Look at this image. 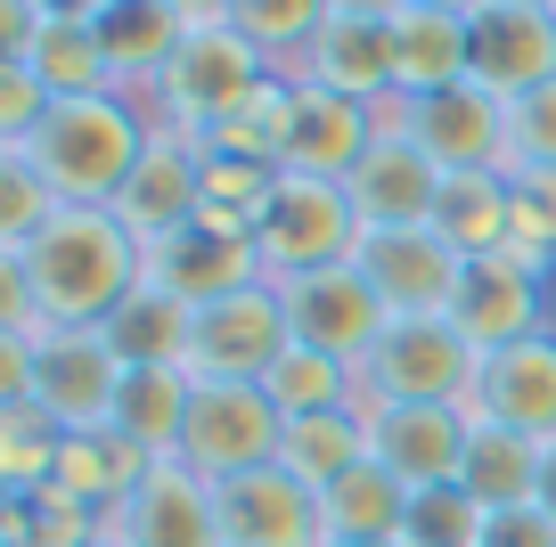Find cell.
<instances>
[{
	"mask_svg": "<svg viewBox=\"0 0 556 547\" xmlns=\"http://www.w3.org/2000/svg\"><path fill=\"white\" fill-rule=\"evenodd\" d=\"M17 262L34 278L41 327H106L148 278V245L106 205H58V221L17 245Z\"/></svg>",
	"mask_w": 556,
	"mask_h": 547,
	"instance_id": "6da1fadb",
	"label": "cell"
},
{
	"mask_svg": "<svg viewBox=\"0 0 556 547\" xmlns=\"http://www.w3.org/2000/svg\"><path fill=\"white\" fill-rule=\"evenodd\" d=\"M148 139H156V115L123 90H99V99H58V115L9 155H25L50 180L58 205H115L123 180L148 155Z\"/></svg>",
	"mask_w": 556,
	"mask_h": 547,
	"instance_id": "7a4b0ae2",
	"label": "cell"
},
{
	"mask_svg": "<svg viewBox=\"0 0 556 547\" xmlns=\"http://www.w3.org/2000/svg\"><path fill=\"white\" fill-rule=\"evenodd\" d=\"M475 377H483V352L458 335L451 310H409L361 359V400L368 409H467Z\"/></svg>",
	"mask_w": 556,
	"mask_h": 547,
	"instance_id": "3957f363",
	"label": "cell"
},
{
	"mask_svg": "<svg viewBox=\"0 0 556 547\" xmlns=\"http://www.w3.org/2000/svg\"><path fill=\"white\" fill-rule=\"evenodd\" d=\"M270 74H278V66L238 34V25H197L189 50L173 58V74L148 90V115H156V131L197 139V148H205V139L222 131V123L238 115V106L254 99Z\"/></svg>",
	"mask_w": 556,
	"mask_h": 547,
	"instance_id": "277c9868",
	"label": "cell"
},
{
	"mask_svg": "<svg viewBox=\"0 0 556 547\" xmlns=\"http://www.w3.org/2000/svg\"><path fill=\"white\" fill-rule=\"evenodd\" d=\"M254 254L262 270L287 287V278L336 270V262L361 254V213H352L344 180H312V171H278L270 205L254 213Z\"/></svg>",
	"mask_w": 556,
	"mask_h": 547,
	"instance_id": "5b68a950",
	"label": "cell"
},
{
	"mask_svg": "<svg viewBox=\"0 0 556 547\" xmlns=\"http://www.w3.org/2000/svg\"><path fill=\"white\" fill-rule=\"evenodd\" d=\"M295 343V319H287V294L278 278L245 294H222V303L197 310V343H189V377L197 384H262Z\"/></svg>",
	"mask_w": 556,
	"mask_h": 547,
	"instance_id": "8992f818",
	"label": "cell"
},
{
	"mask_svg": "<svg viewBox=\"0 0 556 547\" xmlns=\"http://www.w3.org/2000/svg\"><path fill=\"white\" fill-rule=\"evenodd\" d=\"M287 417L262 384H197L189 393V433H180V466H197L205 482H238L254 466H278Z\"/></svg>",
	"mask_w": 556,
	"mask_h": 547,
	"instance_id": "52a82bcc",
	"label": "cell"
},
{
	"mask_svg": "<svg viewBox=\"0 0 556 547\" xmlns=\"http://www.w3.org/2000/svg\"><path fill=\"white\" fill-rule=\"evenodd\" d=\"M377 115L442 171H507V99H491L483 82L434 90V99H384Z\"/></svg>",
	"mask_w": 556,
	"mask_h": 547,
	"instance_id": "ba28073f",
	"label": "cell"
},
{
	"mask_svg": "<svg viewBox=\"0 0 556 547\" xmlns=\"http://www.w3.org/2000/svg\"><path fill=\"white\" fill-rule=\"evenodd\" d=\"M451 319L475 352H507V343L556 327V278L532 270L523 254H483L458 270V294H451Z\"/></svg>",
	"mask_w": 556,
	"mask_h": 547,
	"instance_id": "9c48e42d",
	"label": "cell"
},
{
	"mask_svg": "<svg viewBox=\"0 0 556 547\" xmlns=\"http://www.w3.org/2000/svg\"><path fill=\"white\" fill-rule=\"evenodd\" d=\"M106 531H115L123 547H229V531H222V482H205L197 466L164 458V466H148V482L115 507V523H106Z\"/></svg>",
	"mask_w": 556,
	"mask_h": 547,
	"instance_id": "30bf717a",
	"label": "cell"
},
{
	"mask_svg": "<svg viewBox=\"0 0 556 547\" xmlns=\"http://www.w3.org/2000/svg\"><path fill=\"white\" fill-rule=\"evenodd\" d=\"M287 319H295V343H312V352H336L361 368L368 352H377V335L393 327V310H384V294L368 287L361 262H336V270H312V278H287Z\"/></svg>",
	"mask_w": 556,
	"mask_h": 547,
	"instance_id": "8fae6325",
	"label": "cell"
},
{
	"mask_svg": "<svg viewBox=\"0 0 556 547\" xmlns=\"http://www.w3.org/2000/svg\"><path fill=\"white\" fill-rule=\"evenodd\" d=\"M123 352L106 343V327H50L41 335V409L58 417L66 433H99L115 417V393H123Z\"/></svg>",
	"mask_w": 556,
	"mask_h": 547,
	"instance_id": "7c38bea8",
	"label": "cell"
},
{
	"mask_svg": "<svg viewBox=\"0 0 556 547\" xmlns=\"http://www.w3.org/2000/svg\"><path fill=\"white\" fill-rule=\"evenodd\" d=\"M384 115L361 99H336V90L295 82L287 99V139H278V171H312V180H352L361 155L377 148Z\"/></svg>",
	"mask_w": 556,
	"mask_h": 547,
	"instance_id": "4fadbf2b",
	"label": "cell"
},
{
	"mask_svg": "<svg viewBox=\"0 0 556 547\" xmlns=\"http://www.w3.org/2000/svg\"><path fill=\"white\" fill-rule=\"evenodd\" d=\"M344 196H352V213H361V238H377V229H434L442 164L426 148H409L401 131H377V148L361 155Z\"/></svg>",
	"mask_w": 556,
	"mask_h": 547,
	"instance_id": "5bb4252c",
	"label": "cell"
},
{
	"mask_svg": "<svg viewBox=\"0 0 556 547\" xmlns=\"http://www.w3.org/2000/svg\"><path fill=\"white\" fill-rule=\"evenodd\" d=\"M467 409L483 425L523 433V442H556V327L507 343V352H483V377H475Z\"/></svg>",
	"mask_w": 556,
	"mask_h": 547,
	"instance_id": "9a60e30c",
	"label": "cell"
},
{
	"mask_svg": "<svg viewBox=\"0 0 556 547\" xmlns=\"http://www.w3.org/2000/svg\"><path fill=\"white\" fill-rule=\"evenodd\" d=\"M262 254H254V238H238V229H213V221H189V229H173V238H156L148 245V287H164V294H180V303H222V294H245V287H262Z\"/></svg>",
	"mask_w": 556,
	"mask_h": 547,
	"instance_id": "2e32d148",
	"label": "cell"
},
{
	"mask_svg": "<svg viewBox=\"0 0 556 547\" xmlns=\"http://www.w3.org/2000/svg\"><path fill=\"white\" fill-rule=\"evenodd\" d=\"M197 171H205V148L156 131V139H148V155H139V171L123 180V196L106 213H115L139 245H156V238H173V229L197 221V205H205V180H197Z\"/></svg>",
	"mask_w": 556,
	"mask_h": 547,
	"instance_id": "e0dca14e",
	"label": "cell"
},
{
	"mask_svg": "<svg viewBox=\"0 0 556 547\" xmlns=\"http://www.w3.org/2000/svg\"><path fill=\"white\" fill-rule=\"evenodd\" d=\"M467 82H483L491 99H507V106H516L523 90L556 82V17L540 0H500V9H483V17H475Z\"/></svg>",
	"mask_w": 556,
	"mask_h": 547,
	"instance_id": "ac0fdd59",
	"label": "cell"
},
{
	"mask_svg": "<svg viewBox=\"0 0 556 547\" xmlns=\"http://www.w3.org/2000/svg\"><path fill=\"white\" fill-rule=\"evenodd\" d=\"M467 442H475V409H368V449H377V466H393L409 491L458 482Z\"/></svg>",
	"mask_w": 556,
	"mask_h": 547,
	"instance_id": "d6986e66",
	"label": "cell"
},
{
	"mask_svg": "<svg viewBox=\"0 0 556 547\" xmlns=\"http://www.w3.org/2000/svg\"><path fill=\"white\" fill-rule=\"evenodd\" d=\"M222 531L229 547H328L319 491H303L287 466H254V474L222 482Z\"/></svg>",
	"mask_w": 556,
	"mask_h": 547,
	"instance_id": "ffe728a7",
	"label": "cell"
},
{
	"mask_svg": "<svg viewBox=\"0 0 556 547\" xmlns=\"http://www.w3.org/2000/svg\"><path fill=\"white\" fill-rule=\"evenodd\" d=\"M352 262L368 270V287L384 294L393 319H409V310H451L458 270H467L434 229H377V238H361V254H352Z\"/></svg>",
	"mask_w": 556,
	"mask_h": 547,
	"instance_id": "44dd1931",
	"label": "cell"
},
{
	"mask_svg": "<svg viewBox=\"0 0 556 547\" xmlns=\"http://www.w3.org/2000/svg\"><path fill=\"white\" fill-rule=\"evenodd\" d=\"M295 82L312 90H336V99H361V106H384L393 99V25L377 17H328L312 41H303Z\"/></svg>",
	"mask_w": 556,
	"mask_h": 547,
	"instance_id": "7402d4cb",
	"label": "cell"
},
{
	"mask_svg": "<svg viewBox=\"0 0 556 547\" xmlns=\"http://www.w3.org/2000/svg\"><path fill=\"white\" fill-rule=\"evenodd\" d=\"M197 25L180 17V0H106L99 9V41H106V66H115V90L148 106V90L173 74V58L189 50Z\"/></svg>",
	"mask_w": 556,
	"mask_h": 547,
	"instance_id": "603a6c76",
	"label": "cell"
},
{
	"mask_svg": "<svg viewBox=\"0 0 556 547\" xmlns=\"http://www.w3.org/2000/svg\"><path fill=\"white\" fill-rule=\"evenodd\" d=\"M475 66V17H451V9H426L409 0L393 17V99H434V90H458Z\"/></svg>",
	"mask_w": 556,
	"mask_h": 547,
	"instance_id": "cb8c5ba5",
	"label": "cell"
},
{
	"mask_svg": "<svg viewBox=\"0 0 556 547\" xmlns=\"http://www.w3.org/2000/svg\"><path fill=\"white\" fill-rule=\"evenodd\" d=\"M148 466L156 458H139L131 442H123L115 425L99 433H66V449H58V474H50V498H66V507L99 514V523H115V507L148 482Z\"/></svg>",
	"mask_w": 556,
	"mask_h": 547,
	"instance_id": "d4e9b609",
	"label": "cell"
},
{
	"mask_svg": "<svg viewBox=\"0 0 556 547\" xmlns=\"http://www.w3.org/2000/svg\"><path fill=\"white\" fill-rule=\"evenodd\" d=\"M434 238L451 245L458 262L507 254V238H516V196H507V171H442Z\"/></svg>",
	"mask_w": 556,
	"mask_h": 547,
	"instance_id": "484cf974",
	"label": "cell"
},
{
	"mask_svg": "<svg viewBox=\"0 0 556 547\" xmlns=\"http://www.w3.org/2000/svg\"><path fill=\"white\" fill-rule=\"evenodd\" d=\"M189 393H197L189 368H131L106 425H115L123 442L139 449V458H156V466H164V458H180V433H189Z\"/></svg>",
	"mask_w": 556,
	"mask_h": 547,
	"instance_id": "4316f807",
	"label": "cell"
},
{
	"mask_svg": "<svg viewBox=\"0 0 556 547\" xmlns=\"http://www.w3.org/2000/svg\"><path fill=\"white\" fill-rule=\"evenodd\" d=\"M319 523H328V547L401 539V531H409V482L368 458V466H352L336 491H319Z\"/></svg>",
	"mask_w": 556,
	"mask_h": 547,
	"instance_id": "83f0119b",
	"label": "cell"
},
{
	"mask_svg": "<svg viewBox=\"0 0 556 547\" xmlns=\"http://www.w3.org/2000/svg\"><path fill=\"white\" fill-rule=\"evenodd\" d=\"M106 343L123 352V368H189L197 303H180V294H164V287H148V278H139V294L106 319Z\"/></svg>",
	"mask_w": 556,
	"mask_h": 547,
	"instance_id": "f1b7e54d",
	"label": "cell"
},
{
	"mask_svg": "<svg viewBox=\"0 0 556 547\" xmlns=\"http://www.w3.org/2000/svg\"><path fill=\"white\" fill-rule=\"evenodd\" d=\"M368 409H336V417H295L287 442H278V466L303 482V491H336L352 466H368Z\"/></svg>",
	"mask_w": 556,
	"mask_h": 547,
	"instance_id": "f546056e",
	"label": "cell"
},
{
	"mask_svg": "<svg viewBox=\"0 0 556 547\" xmlns=\"http://www.w3.org/2000/svg\"><path fill=\"white\" fill-rule=\"evenodd\" d=\"M262 393L278 400L287 425L295 417H336V409H361V368L336 352H312V343H287V359L262 377Z\"/></svg>",
	"mask_w": 556,
	"mask_h": 547,
	"instance_id": "4dcf8cb0",
	"label": "cell"
},
{
	"mask_svg": "<svg viewBox=\"0 0 556 547\" xmlns=\"http://www.w3.org/2000/svg\"><path fill=\"white\" fill-rule=\"evenodd\" d=\"M458 491H475L483 507H523L540 491V442L507 425H483L475 417V442H467V466H458Z\"/></svg>",
	"mask_w": 556,
	"mask_h": 547,
	"instance_id": "1f68e13d",
	"label": "cell"
},
{
	"mask_svg": "<svg viewBox=\"0 0 556 547\" xmlns=\"http://www.w3.org/2000/svg\"><path fill=\"white\" fill-rule=\"evenodd\" d=\"M17 66H34L58 99H99V90H115L106 41H99V25H83V17H50V34H41L34 58H17Z\"/></svg>",
	"mask_w": 556,
	"mask_h": 547,
	"instance_id": "d6a6232c",
	"label": "cell"
},
{
	"mask_svg": "<svg viewBox=\"0 0 556 547\" xmlns=\"http://www.w3.org/2000/svg\"><path fill=\"white\" fill-rule=\"evenodd\" d=\"M58 449H66V425H58L41 400L0 409V498H34V491H50Z\"/></svg>",
	"mask_w": 556,
	"mask_h": 547,
	"instance_id": "836d02e7",
	"label": "cell"
},
{
	"mask_svg": "<svg viewBox=\"0 0 556 547\" xmlns=\"http://www.w3.org/2000/svg\"><path fill=\"white\" fill-rule=\"evenodd\" d=\"M229 25H238L270 66H295L303 41L328 25V0H229Z\"/></svg>",
	"mask_w": 556,
	"mask_h": 547,
	"instance_id": "e575fe53",
	"label": "cell"
},
{
	"mask_svg": "<svg viewBox=\"0 0 556 547\" xmlns=\"http://www.w3.org/2000/svg\"><path fill=\"white\" fill-rule=\"evenodd\" d=\"M507 196H516L507 254H523L532 270L556 278V164H507Z\"/></svg>",
	"mask_w": 556,
	"mask_h": 547,
	"instance_id": "d590c367",
	"label": "cell"
},
{
	"mask_svg": "<svg viewBox=\"0 0 556 547\" xmlns=\"http://www.w3.org/2000/svg\"><path fill=\"white\" fill-rule=\"evenodd\" d=\"M483 498L458 491V482H442V491H409V531L401 539L409 547H483Z\"/></svg>",
	"mask_w": 556,
	"mask_h": 547,
	"instance_id": "8d00e7d4",
	"label": "cell"
},
{
	"mask_svg": "<svg viewBox=\"0 0 556 547\" xmlns=\"http://www.w3.org/2000/svg\"><path fill=\"white\" fill-rule=\"evenodd\" d=\"M58 221V189L41 180L25 155L0 148V254H17V245H34L41 229Z\"/></svg>",
	"mask_w": 556,
	"mask_h": 547,
	"instance_id": "74e56055",
	"label": "cell"
},
{
	"mask_svg": "<svg viewBox=\"0 0 556 547\" xmlns=\"http://www.w3.org/2000/svg\"><path fill=\"white\" fill-rule=\"evenodd\" d=\"M50 115H58V90L41 82L34 66L0 58V148H25V139H34Z\"/></svg>",
	"mask_w": 556,
	"mask_h": 547,
	"instance_id": "f35d334b",
	"label": "cell"
},
{
	"mask_svg": "<svg viewBox=\"0 0 556 547\" xmlns=\"http://www.w3.org/2000/svg\"><path fill=\"white\" fill-rule=\"evenodd\" d=\"M507 164H556V82L507 106Z\"/></svg>",
	"mask_w": 556,
	"mask_h": 547,
	"instance_id": "ab89813d",
	"label": "cell"
},
{
	"mask_svg": "<svg viewBox=\"0 0 556 547\" xmlns=\"http://www.w3.org/2000/svg\"><path fill=\"white\" fill-rule=\"evenodd\" d=\"M483 547H556V514L540 507V498H523V507H491L483 514Z\"/></svg>",
	"mask_w": 556,
	"mask_h": 547,
	"instance_id": "60d3db41",
	"label": "cell"
},
{
	"mask_svg": "<svg viewBox=\"0 0 556 547\" xmlns=\"http://www.w3.org/2000/svg\"><path fill=\"white\" fill-rule=\"evenodd\" d=\"M50 34L41 0H0V58H34V41Z\"/></svg>",
	"mask_w": 556,
	"mask_h": 547,
	"instance_id": "b9f144b4",
	"label": "cell"
},
{
	"mask_svg": "<svg viewBox=\"0 0 556 547\" xmlns=\"http://www.w3.org/2000/svg\"><path fill=\"white\" fill-rule=\"evenodd\" d=\"M409 0H328V17H377V25H393Z\"/></svg>",
	"mask_w": 556,
	"mask_h": 547,
	"instance_id": "7bdbcfd3",
	"label": "cell"
},
{
	"mask_svg": "<svg viewBox=\"0 0 556 547\" xmlns=\"http://www.w3.org/2000/svg\"><path fill=\"white\" fill-rule=\"evenodd\" d=\"M532 498L556 514V442H540V491H532Z\"/></svg>",
	"mask_w": 556,
	"mask_h": 547,
	"instance_id": "ee69618b",
	"label": "cell"
},
{
	"mask_svg": "<svg viewBox=\"0 0 556 547\" xmlns=\"http://www.w3.org/2000/svg\"><path fill=\"white\" fill-rule=\"evenodd\" d=\"M180 17L189 25H229V0H180Z\"/></svg>",
	"mask_w": 556,
	"mask_h": 547,
	"instance_id": "f6af8a7d",
	"label": "cell"
},
{
	"mask_svg": "<svg viewBox=\"0 0 556 547\" xmlns=\"http://www.w3.org/2000/svg\"><path fill=\"white\" fill-rule=\"evenodd\" d=\"M41 9H50V17H83V25H99L106 0H41Z\"/></svg>",
	"mask_w": 556,
	"mask_h": 547,
	"instance_id": "bcb514c9",
	"label": "cell"
},
{
	"mask_svg": "<svg viewBox=\"0 0 556 547\" xmlns=\"http://www.w3.org/2000/svg\"><path fill=\"white\" fill-rule=\"evenodd\" d=\"M426 9H451V17H483V9H500V0H426Z\"/></svg>",
	"mask_w": 556,
	"mask_h": 547,
	"instance_id": "7dc6e473",
	"label": "cell"
},
{
	"mask_svg": "<svg viewBox=\"0 0 556 547\" xmlns=\"http://www.w3.org/2000/svg\"><path fill=\"white\" fill-rule=\"evenodd\" d=\"M90 547H123V539H115V531H99V539H90Z\"/></svg>",
	"mask_w": 556,
	"mask_h": 547,
	"instance_id": "c3c4849f",
	"label": "cell"
},
{
	"mask_svg": "<svg viewBox=\"0 0 556 547\" xmlns=\"http://www.w3.org/2000/svg\"><path fill=\"white\" fill-rule=\"evenodd\" d=\"M361 547H409V539H361Z\"/></svg>",
	"mask_w": 556,
	"mask_h": 547,
	"instance_id": "681fc988",
	"label": "cell"
},
{
	"mask_svg": "<svg viewBox=\"0 0 556 547\" xmlns=\"http://www.w3.org/2000/svg\"><path fill=\"white\" fill-rule=\"evenodd\" d=\"M548 17H556V0H548Z\"/></svg>",
	"mask_w": 556,
	"mask_h": 547,
	"instance_id": "f907efd6",
	"label": "cell"
},
{
	"mask_svg": "<svg viewBox=\"0 0 556 547\" xmlns=\"http://www.w3.org/2000/svg\"><path fill=\"white\" fill-rule=\"evenodd\" d=\"M540 9H548V0H540Z\"/></svg>",
	"mask_w": 556,
	"mask_h": 547,
	"instance_id": "816d5d0a",
	"label": "cell"
}]
</instances>
